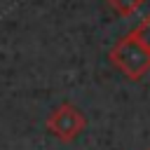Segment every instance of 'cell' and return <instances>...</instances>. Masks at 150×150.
Masks as SVG:
<instances>
[{
    "label": "cell",
    "mask_w": 150,
    "mask_h": 150,
    "mask_svg": "<svg viewBox=\"0 0 150 150\" xmlns=\"http://www.w3.org/2000/svg\"><path fill=\"white\" fill-rule=\"evenodd\" d=\"M110 63L122 73L127 75L129 80H141L148 70H150V52L129 33L124 38H120L115 42V47L110 49L108 54Z\"/></svg>",
    "instance_id": "cell-1"
},
{
    "label": "cell",
    "mask_w": 150,
    "mask_h": 150,
    "mask_svg": "<svg viewBox=\"0 0 150 150\" xmlns=\"http://www.w3.org/2000/svg\"><path fill=\"white\" fill-rule=\"evenodd\" d=\"M45 127H47V131H49L52 136H56L59 141L70 143V141H75V138L84 131L87 117H84V112H82L77 105H73V103H61L59 108L52 110V115L47 117Z\"/></svg>",
    "instance_id": "cell-2"
},
{
    "label": "cell",
    "mask_w": 150,
    "mask_h": 150,
    "mask_svg": "<svg viewBox=\"0 0 150 150\" xmlns=\"http://www.w3.org/2000/svg\"><path fill=\"white\" fill-rule=\"evenodd\" d=\"M145 0H108V5L120 14V16H131L143 7Z\"/></svg>",
    "instance_id": "cell-3"
},
{
    "label": "cell",
    "mask_w": 150,
    "mask_h": 150,
    "mask_svg": "<svg viewBox=\"0 0 150 150\" xmlns=\"http://www.w3.org/2000/svg\"><path fill=\"white\" fill-rule=\"evenodd\" d=\"M131 35H134V38H136V40L150 52V14H148V16H145V19L131 30Z\"/></svg>",
    "instance_id": "cell-4"
},
{
    "label": "cell",
    "mask_w": 150,
    "mask_h": 150,
    "mask_svg": "<svg viewBox=\"0 0 150 150\" xmlns=\"http://www.w3.org/2000/svg\"><path fill=\"white\" fill-rule=\"evenodd\" d=\"M148 150H150V148H148Z\"/></svg>",
    "instance_id": "cell-5"
}]
</instances>
